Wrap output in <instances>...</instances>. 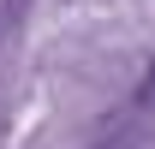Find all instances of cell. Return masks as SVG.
Masks as SVG:
<instances>
[{
	"label": "cell",
	"instance_id": "6da1fadb",
	"mask_svg": "<svg viewBox=\"0 0 155 149\" xmlns=\"http://www.w3.org/2000/svg\"><path fill=\"white\" fill-rule=\"evenodd\" d=\"M131 108H155V60H149V72H143V84H137Z\"/></svg>",
	"mask_w": 155,
	"mask_h": 149
}]
</instances>
